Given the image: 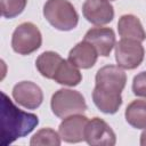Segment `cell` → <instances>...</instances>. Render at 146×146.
<instances>
[{"label": "cell", "mask_w": 146, "mask_h": 146, "mask_svg": "<svg viewBox=\"0 0 146 146\" xmlns=\"http://www.w3.org/2000/svg\"><path fill=\"white\" fill-rule=\"evenodd\" d=\"M39 124V117L33 113L19 110L10 98L1 92V145L7 146L18 138L31 133Z\"/></svg>", "instance_id": "obj_1"}, {"label": "cell", "mask_w": 146, "mask_h": 146, "mask_svg": "<svg viewBox=\"0 0 146 146\" xmlns=\"http://www.w3.org/2000/svg\"><path fill=\"white\" fill-rule=\"evenodd\" d=\"M43 16L59 31H71L79 23V15L68 0H47L43 6Z\"/></svg>", "instance_id": "obj_2"}, {"label": "cell", "mask_w": 146, "mask_h": 146, "mask_svg": "<svg viewBox=\"0 0 146 146\" xmlns=\"http://www.w3.org/2000/svg\"><path fill=\"white\" fill-rule=\"evenodd\" d=\"M50 106L52 113L59 119H65L74 114H82L87 110V104L82 94L65 88L57 90L52 95Z\"/></svg>", "instance_id": "obj_3"}, {"label": "cell", "mask_w": 146, "mask_h": 146, "mask_svg": "<svg viewBox=\"0 0 146 146\" xmlns=\"http://www.w3.org/2000/svg\"><path fill=\"white\" fill-rule=\"evenodd\" d=\"M42 43V35L36 25L31 22L19 24L11 36L13 50L19 55H30L36 51Z\"/></svg>", "instance_id": "obj_4"}, {"label": "cell", "mask_w": 146, "mask_h": 146, "mask_svg": "<svg viewBox=\"0 0 146 146\" xmlns=\"http://www.w3.org/2000/svg\"><path fill=\"white\" fill-rule=\"evenodd\" d=\"M145 50L140 41L121 39L115 44V60L124 70H133L144 60Z\"/></svg>", "instance_id": "obj_5"}, {"label": "cell", "mask_w": 146, "mask_h": 146, "mask_svg": "<svg viewBox=\"0 0 146 146\" xmlns=\"http://www.w3.org/2000/svg\"><path fill=\"white\" fill-rule=\"evenodd\" d=\"M95 82V88L99 90L112 94H121L127 83V74L119 65H105L97 71Z\"/></svg>", "instance_id": "obj_6"}, {"label": "cell", "mask_w": 146, "mask_h": 146, "mask_svg": "<svg viewBox=\"0 0 146 146\" xmlns=\"http://www.w3.org/2000/svg\"><path fill=\"white\" fill-rule=\"evenodd\" d=\"M84 140L91 146H114L116 143V136L104 120L94 117L87 123Z\"/></svg>", "instance_id": "obj_7"}, {"label": "cell", "mask_w": 146, "mask_h": 146, "mask_svg": "<svg viewBox=\"0 0 146 146\" xmlns=\"http://www.w3.org/2000/svg\"><path fill=\"white\" fill-rule=\"evenodd\" d=\"M13 98L18 105L27 110H35L42 104L43 92L34 82L22 81L14 86Z\"/></svg>", "instance_id": "obj_8"}, {"label": "cell", "mask_w": 146, "mask_h": 146, "mask_svg": "<svg viewBox=\"0 0 146 146\" xmlns=\"http://www.w3.org/2000/svg\"><path fill=\"white\" fill-rule=\"evenodd\" d=\"M82 14L89 23L102 26L113 21L114 8L108 0H86Z\"/></svg>", "instance_id": "obj_9"}, {"label": "cell", "mask_w": 146, "mask_h": 146, "mask_svg": "<svg viewBox=\"0 0 146 146\" xmlns=\"http://www.w3.org/2000/svg\"><path fill=\"white\" fill-rule=\"evenodd\" d=\"M88 117L82 114H74L63 119L58 127V133L65 143L76 144L84 140V130Z\"/></svg>", "instance_id": "obj_10"}, {"label": "cell", "mask_w": 146, "mask_h": 146, "mask_svg": "<svg viewBox=\"0 0 146 146\" xmlns=\"http://www.w3.org/2000/svg\"><path fill=\"white\" fill-rule=\"evenodd\" d=\"M91 43L97 50L99 56L107 57L110 56L112 49L115 47V33L110 27H92L87 31L84 39Z\"/></svg>", "instance_id": "obj_11"}, {"label": "cell", "mask_w": 146, "mask_h": 146, "mask_svg": "<svg viewBox=\"0 0 146 146\" xmlns=\"http://www.w3.org/2000/svg\"><path fill=\"white\" fill-rule=\"evenodd\" d=\"M98 52L95 47L86 40L76 43L68 52V60L79 68H90L92 67L98 58Z\"/></svg>", "instance_id": "obj_12"}, {"label": "cell", "mask_w": 146, "mask_h": 146, "mask_svg": "<svg viewBox=\"0 0 146 146\" xmlns=\"http://www.w3.org/2000/svg\"><path fill=\"white\" fill-rule=\"evenodd\" d=\"M117 31L122 39H131L143 42L146 39V32L138 17L131 14L122 15L117 23Z\"/></svg>", "instance_id": "obj_13"}, {"label": "cell", "mask_w": 146, "mask_h": 146, "mask_svg": "<svg viewBox=\"0 0 146 146\" xmlns=\"http://www.w3.org/2000/svg\"><path fill=\"white\" fill-rule=\"evenodd\" d=\"M92 100L97 108L105 114H114L122 105L121 94H112L94 88Z\"/></svg>", "instance_id": "obj_14"}, {"label": "cell", "mask_w": 146, "mask_h": 146, "mask_svg": "<svg viewBox=\"0 0 146 146\" xmlns=\"http://www.w3.org/2000/svg\"><path fill=\"white\" fill-rule=\"evenodd\" d=\"M63 60L64 59L60 57L59 54L55 51H44L36 58L35 66L42 76L47 79H54Z\"/></svg>", "instance_id": "obj_15"}, {"label": "cell", "mask_w": 146, "mask_h": 146, "mask_svg": "<svg viewBox=\"0 0 146 146\" xmlns=\"http://www.w3.org/2000/svg\"><path fill=\"white\" fill-rule=\"evenodd\" d=\"M55 82L67 86V87H75L82 81V74L79 71V67L73 65L68 59L63 60L59 65L54 79Z\"/></svg>", "instance_id": "obj_16"}, {"label": "cell", "mask_w": 146, "mask_h": 146, "mask_svg": "<svg viewBox=\"0 0 146 146\" xmlns=\"http://www.w3.org/2000/svg\"><path fill=\"white\" fill-rule=\"evenodd\" d=\"M127 122L136 129L146 128V100H133L131 102L124 112Z\"/></svg>", "instance_id": "obj_17"}, {"label": "cell", "mask_w": 146, "mask_h": 146, "mask_svg": "<svg viewBox=\"0 0 146 146\" xmlns=\"http://www.w3.org/2000/svg\"><path fill=\"white\" fill-rule=\"evenodd\" d=\"M62 143V138L59 133L50 128H43L39 130L30 140L31 146H59Z\"/></svg>", "instance_id": "obj_18"}, {"label": "cell", "mask_w": 146, "mask_h": 146, "mask_svg": "<svg viewBox=\"0 0 146 146\" xmlns=\"http://www.w3.org/2000/svg\"><path fill=\"white\" fill-rule=\"evenodd\" d=\"M27 0H0L1 15L5 18H14L23 13Z\"/></svg>", "instance_id": "obj_19"}, {"label": "cell", "mask_w": 146, "mask_h": 146, "mask_svg": "<svg viewBox=\"0 0 146 146\" xmlns=\"http://www.w3.org/2000/svg\"><path fill=\"white\" fill-rule=\"evenodd\" d=\"M132 91L136 96L146 98V72H140L133 78Z\"/></svg>", "instance_id": "obj_20"}, {"label": "cell", "mask_w": 146, "mask_h": 146, "mask_svg": "<svg viewBox=\"0 0 146 146\" xmlns=\"http://www.w3.org/2000/svg\"><path fill=\"white\" fill-rule=\"evenodd\" d=\"M140 145L141 146H146V128L140 135Z\"/></svg>", "instance_id": "obj_21"}, {"label": "cell", "mask_w": 146, "mask_h": 146, "mask_svg": "<svg viewBox=\"0 0 146 146\" xmlns=\"http://www.w3.org/2000/svg\"><path fill=\"white\" fill-rule=\"evenodd\" d=\"M110 1H113V0H110Z\"/></svg>", "instance_id": "obj_22"}]
</instances>
